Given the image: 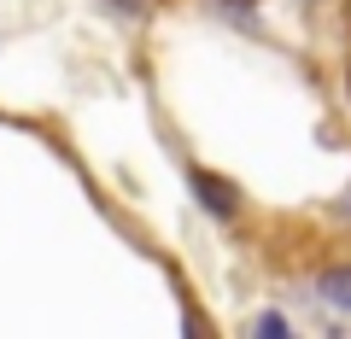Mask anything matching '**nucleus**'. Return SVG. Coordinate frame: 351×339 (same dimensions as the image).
I'll list each match as a JSON object with an SVG mask.
<instances>
[{
    "instance_id": "1",
    "label": "nucleus",
    "mask_w": 351,
    "mask_h": 339,
    "mask_svg": "<svg viewBox=\"0 0 351 339\" xmlns=\"http://www.w3.org/2000/svg\"><path fill=\"white\" fill-rule=\"evenodd\" d=\"M193 193H199V205L211 216H234L240 211V188L223 181V176H211V170H193Z\"/></svg>"
},
{
    "instance_id": "2",
    "label": "nucleus",
    "mask_w": 351,
    "mask_h": 339,
    "mask_svg": "<svg viewBox=\"0 0 351 339\" xmlns=\"http://www.w3.org/2000/svg\"><path fill=\"white\" fill-rule=\"evenodd\" d=\"M316 292H322L328 304H339V310H351V264H339V269H322Z\"/></svg>"
},
{
    "instance_id": "3",
    "label": "nucleus",
    "mask_w": 351,
    "mask_h": 339,
    "mask_svg": "<svg viewBox=\"0 0 351 339\" xmlns=\"http://www.w3.org/2000/svg\"><path fill=\"white\" fill-rule=\"evenodd\" d=\"M258 334L263 339H287V322H281V316H258Z\"/></svg>"
},
{
    "instance_id": "4",
    "label": "nucleus",
    "mask_w": 351,
    "mask_h": 339,
    "mask_svg": "<svg viewBox=\"0 0 351 339\" xmlns=\"http://www.w3.org/2000/svg\"><path fill=\"white\" fill-rule=\"evenodd\" d=\"M112 6H117L123 18H147V12H152V0H112Z\"/></svg>"
},
{
    "instance_id": "5",
    "label": "nucleus",
    "mask_w": 351,
    "mask_h": 339,
    "mask_svg": "<svg viewBox=\"0 0 351 339\" xmlns=\"http://www.w3.org/2000/svg\"><path fill=\"white\" fill-rule=\"evenodd\" d=\"M346 100H351V64H346Z\"/></svg>"
}]
</instances>
